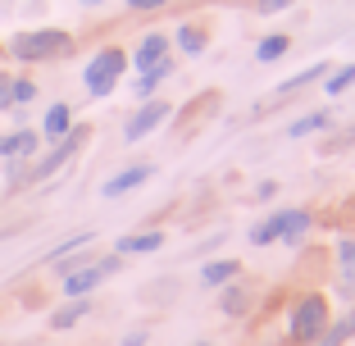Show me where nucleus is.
<instances>
[{"label": "nucleus", "instance_id": "6e6552de", "mask_svg": "<svg viewBox=\"0 0 355 346\" xmlns=\"http://www.w3.org/2000/svg\"><path fill=\"white\" fill-rule=\"evenodd\" d=\"M105 283V273L96 269V264H83V269H73V273H64V283H60V292L69 296V301H87V296L96 292V287Z\"/></svg>", "mask_w": 355, "mask_h": 346}, {"label": "nucleus", "instance_id": "0eeeda50", "mask_svg": "<svg viewBox=\"0 0 355 346\" xmlns=\"http://www.w3.org/2000/svg\"><path fill=\"white\" fill-rule=\"evenodd\" d=\"M150 178H155V164H128V168H119L110 182H101V196H105V200L128 196V191H137L141 182H150Z\"/></svg>", "mask_w": 355, "mask_h": 346}, {"label": "nucleus", "instance_id": "f257e3e1", "mask_svg": "<svg viewBox=\"0 0 355 346\" xmlns=\"http://www.w3.org/2000/svg\"><path fill=\"white\" fill-rule=\"evenodd\" d=\"M10 51H14V60H23V64H42V60L69 55L73 51V37L64 28H37V32H19L10 42Z\"/></svg>", "mask_w": 355, "mask_h": 346}, {"label": "nucleus", "instance_id": "bb28decb", "mask_svg": "<svg viewBox=\"0 0 355 346\" xmlns=\"http://www.w3.org/2000/svg\"><path fill=\"white\" fill-rule=\"evenodd\" d=\"M119 264H123V255H105V260H96V269L110 278V273H119Z\"/></svg>", "mask_w": 355, "mask_h": 346}, {"label": "nucleus", "instance_id": "6ab92c4d", "mask_svg": "<svg viewBox=\"0 0 355 346\" xmlns=\"http://www.w3.org/2000/svg\"><path fill=\"white\" fill-rule=\"evenodd\" d=\"M287 51H292V37H287V32H269V37L255 46V60L260 64H278Z\"/></svg>", "mask_w": 355, "mask_h": 346}, {"label": "nucleus", "instance_id": "5701e85b", "mask_svg": "<svg viewBox=\"0 0 355 346\" xmlns=\"http://www.w3.org/2000/svg\"><path fill=\"white\" fill-rule=\"evenodd\" d=\"M237 283H241V278H237ZM237 283L223 287V315H246V310H251V292L237 287Z\"/></svg>", "mask_w": 355, "mask_h": 346}, {"label": "nucleus", "instance_id": "f8f14e48", "mask_svg": "<svg viewBox=\"0 0 355 346\" xmlns=\"http://www.w3.org/2000/svg\"><path fill=\"white\" fill-rule=\"evenodd\" d=\"M69 132H73V105H69V101H55L42 119V137L46 141H64Z\"/></svg>", "mask_w": 355, "mask_h": 346}, {"label": "nucleus", "instance_id": "2f4dec72", "mask_svg": "<svg viewBox=\"0 0 355 346\" xmlns=\"http://www.w3.org/2000/svg\"><path fill=\"white\" fill-rule=\"evenodd\" d=\"M196 346H214V342H196Z\"/></svg>", "mask_w": 355, "mask_h": 346}, {"label": "nucleus", "instance_id": "2eb2a0df", "mask_svg": "<svg viewBox=\"0 0 355 346\" xmlns=\"http://www.w3.org/2000/svg\"><path fill=\"white\" fill-rule=\"evenodd\" d=\"M351 337H355V310H346L342 319H328V328L314 337L310 346H346Z\"/></svg>", "mask_w": 355, "mask_h": 346}, {"label": "nucleus", "instance_id": "a878e982", "mask_svg": "<svg viewBox=\"0 0 355 346\" xmlns=\"http://www.w3.org/2000/svg\"><path fill=\"white\" fill-rule=\"evenodd\" d=\"M168 0H128V10H137V14H150V10H164Z\"/></svg>", "mask_w": 355, "mask_h": 346}, {"label": "nucleus", "instance_id": "ddd939ff", "mask_svg": "<svg viewBox=\"0 0 355 346\" xmlns=\"http://www.w3.org/2000/svg\"><path fill=\"white\" fill-rule=\"evenodd\" d=\"M119 255H150V251H164V232L150 228V232H128V237L114 241Z\"/></svg>", "mask_w": 355, "mask_h": 346}, {"label": "nucleus", "instance_id": "39448f33", "mask_svg": "<svg viewBox=\"0 0 355 346\" xmlns=\"http://www.w3.org/2000/svg\"><path fill=\"white\" fill-rule=\"evenodd\" d=\"M83 141H87V128H83V123H73V132L64 137V141H55V146L28 168V178H23V182H46V178H55V173H60V168L78 155V146H83Z\"/></svg>", "mask_w": 355, "mask_h": 346}, {"label": "nucleus", "instance_id": "cd10ccee", "mask_svg": "<svg viewBox=\"0 0 355 346\" xmlns=\"http://www.w3.org/2000/svg\"><path fill=\"white\" fill-rule=\"evenodd\" d=\"M10 83H14V78L0 73V110H14V105H10Z\"/></svg>", "mask_w": 355, "mask_h": 346}, {"label": "nucleus", "instance_id": "1a4fd4ad", "mask_svg": "<svg viewBox=\"0 0 355 346\" xmlns=\"http://www.w3.org/2000/svg\"><path fill=\"white\" fill-rule=\"evenodd\" d=\"M168 46H173V37H168V32H146V37L137 42V51H132V69H141V73H146L150 64H159L168 55Z\"/></svg>", "mask_w": 355, "mask_h": 346}, {"label": "nucleus", "instance_id": "dca6fc26", "mask_svg": "<svg viewBox=\"0 0 355 346\" xmlns=\"http://www.w3.org/2000/svg\"><path fill=\"white\" fill-rule=\"evenodd\" d=\"M241 278V260H209L205 269H200V283L205 287H228Z\"/></svg>", "mask_w": 355, "mask_h": 346}, {"label": "nucleus", "instance_id": "9d476101", "mask_svg": "<svg viewBox=\"0 0 355 346\" xmlns=\"http://www.w3.org/2000/svg\"><path fill=\"white\" fill-rule=\"evenodd\" d=\"M173 73H178V64H173V55H164V60H159V64H150L146 73H137V83H132V92H137V96H141V101H150V96H155V92H159V87H164V83H168V78H173Z\"/></svg>", "mask_w": 355, "mask_h": 346}, {"label": "nucleus", "instance_id": "412c9836", "mask_svg": "<svg viewBox=\"0 0 355 346\" xmlns=\"http://www.w3.org/2000/svg\"><path fill=\"white\" fill-rule=\"evenodd\" d=\"M351 87H355V64H342V69L333 64V69H328V78H324V92L328 96H346Z\"/></svg>", "mask_w": 355, "mask_h": 346}, {"label": "nucleus", "instance_id": "4be33fe9", "mask_svg": "<svg viewBox=\"0 0 355 346\" xmlns=\"http://www.w3.org/2000/svg\"><path fill=\"white\" fill-rule=\"evenodd\" d=\"M328 123H333V114H328V110H314V114H301V119H296V123L287 128V137L296 141V137H310V132H319V128H328Z\"/></svg>", "mask_w": 355, "mask_h": 346}, {"label": "nucleus", "instance_id": "c756f323", "mask_svg": "<svg viewBox=\"0 0 355 346\" xmlns=\"http://www.w3.org/2000/svg\"><path fill=\"white\" fill-rule=\"evenodd\" d=\"M123 346H146V333H128V337H123Z\"/></svg>", "mask_w": 355, "mask_h": 346}, {"label": "nucleus", "instance_id": "aec40b11", "mask_svg": "<svg viewBox=\"0 0 355 346\" xmlns=\"http://www.w3.org/2000/svg\"><path fill=\"white\" fill-rule=\"evenodd\" d=\"M328 69H333V64L328 60H319V64H310V69H305V73H296V78H287V83L278 87V96H292V92H301V87H314V83H324L328 78Z\"/></svg>", "mask_w": 355, "mask_h": 346}, {"label": "nucleus", "instance_id": "4468645a", "mask_svg": "<svg viewBox=\"0 0 355 346\" xmlns=\"http://www.w3.org/2000/svg\"><path fill=\"white\" fill-rule=\"evenodd\" d=\"M337 273H342V287H337V292H342L346 301H355V237L337 241Z\"/></svg>", "mask_w": 355, "mask_h": 346}, {"label": "nucleus", "instance_id": "f3484780", "mask_svg": "<svg viewBox=\"0 0 355 346\" xmlns=\"http://www.w3.org/2000/svg\"><path fill=\"white\" fill-rule=\"evenodd\" d=\"M87 315H92V296H87V301H69V305H60V310L51 315V328H55V333H64V328L83 324Z\"/></svg>", "mask_w": 355, "mask_h": 346}, {"label": "nucleus", "instance_id": "c85d7f7f", "mask_svg": "<svg viewBox=\"0 0 355 346\" xmlns=\"http://www.w3.org/2000/svg\"><path fill=\"white\" fill-rule=\"evenodd\" d=\"M273 191H278V182H260V187H255V196H260V200H269Z\"/></svg>", "mask_w": 355, "mask_h": 346}, {"label": "nucleus", "instance_id": "a211bd4d", "mask_svg": "<svg viewBox=\"0 0 355 346\" xmlns=\"http://www.w3.org/2000/svg\"><path fill=\"white\" fill-rule=\"evenodd\" d=\"M173 46L182 55H200L209 46V37H205V28H196V23H182V28L173 32Z\"/></svg>", "mask_w": 355, "mask_h": 346}, {"label": "nucleus", "instance_id": "7c9ffc66", "mask_svg": "<svg viewBox=\"0 0 355 346\" xmlns=\"http://www.w3.org/2000/svg\"><path fill=\"white\" fill-rule=\"evenodd\" d=\"M83 5H101V0H83Z\"/></svg>", "mask_w": 355, "mask_h": 346}, {"label": "nucleus", "instance_id": "b1692460", "mask_svg": "<svg viewBox=\"0 0 355 346\" xmlns=\"http://www.w3.org/2000/svg\"><path fill=\"white\" fill-rule=\"evenodd\" d=\"M28 101H37V83L14 78V83H10V105H28Z\"/></svg>", "mask_w": 355, "mask_h": 346}, {"label": "nucleus", "instance_id": "7ed1b4c3", "mask_svg": "<svg viewBox=\"0 0 355 346\" xmlns=\"http://www.w3.org/2000/svg\"><path fill=\"white\" fill-rule=\"evenodd\" d=\"M328 301L319 292H310V296H301V301L292 305V315H287V337H292V346H310L314 337L328 328Z\"/></svg>", "mask_w": 355, "mask_h": 346}, {"label": "nucleus", "instance_id": "423d86ee", "mask_svg": "<svg viewBox=\"0 0 355 346\" xmlns=\"http://www.w3.org/2000/svg\"><path fill=\"white\" fill-rule=\"evenodd\" d=\"M168 114H173V105H168V101H159V96L141 101V105L128 114V123H123V141H128V146H132V141H146V137L155 132Z\"/></svg>", "mask_w": 355, "mask_h": 346}, {"label": "nucleus", "instance_id": "f03ea898", "mask_svg": "<svg viewBox=\"0 0 355 346\" xmlns=\"http://www.w3.org/2000/svg\"><path fill=\"white\" fill-rule=\"evenodd\" d=\"M128 69V51H119V46H105V51L92 55V64L83 69V87L92 101H105V96H114L119 78H123Z\"/></svg>", "mask_w": 355, "mask_h": 346}, {"label": "nucleus", "instance_id": "393cba45", "mask_svg": "<svg viewBox=\"0 0 355 346\" xmlns=\"http://www.w3.org/2000/svg\"><path fill=\"white\" fill-rule=\"evenodd\" d=\"M296 0H255V14H282V10H292Z\"/></svg>", "mask_w": 355, "mask_h": 346}, {"label": "nucleus", "instance_id": "20e7f679", "mask_svg": "<svg viewBox=\"0 0 355 346\" xmlns=\"http://www.w3.org/2000/svg\"><path fill=\"white\" fill-rule=\"evenodd\" d=\"M305 232H310V210H273L251 228V241L255 246H269V241H292L296 246Z\"/></svg>", "mask_w": 355, "mask_h": 346}, {"label": "nucleus", "instance_id": "9b49d317", "mask_svg": "<svg viewBox=\"0 0 355 346\" xmlns=\"http://www.w3.org/2000/svg\"><path fill=\"white\" fill-rule=\"evenodd\" d=\"M37 146H42V132H32V128L5 132L0 137V159H28V155H37Z\"/></svg>", "mask_w": 355, "mask_h": 346}]
</instances>
